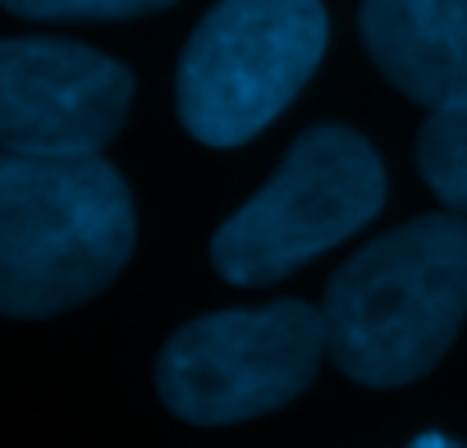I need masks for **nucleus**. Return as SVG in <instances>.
<instances>
[{
	"instance_id": "f257e3e1",
	"label": "nucleus",
	"mask_w": 467,
	"mask_h": 448,
	"mask_svg": "<svg viewBox=\"0 0 467 448\" xmlns=\"http://www.w3.org/2000/svg\"><path fill=\"white\" fill-rule=\"evenodd\" d=\"M326 352L371 389L426 375L467 316V219L417 215L353 252L326 289Z\"/></svg>"
},
{
	"instance_id": "f03ea898",
	"label": "nucleus",
	"mask_w": 467,
	"mask_h": 448,
	"mask_svg": "<svg viewBox=\"0 0 467 448\" xmlns=\"http://www.w3.org/2000/svg\"><path fill=\"white\" fill-rule=\"evenodd\" d=\"M133 252V197L101 156L0 160V311L42 321L97 298Z\"/></svg>"
},
{
	"instance_id": "7ed1b4c3",
	"label": "nucleus",
	"mask_w": 467,
	"mask_h": 448,
	"mask_svg": "<svg viewBox=\"0 0 467 448\" xmlns=\"http://www.w3.org/2000/svg\"><path fill=\"white\" fill-rule=\"evenodd\" d=\"M385 206V165L376 147L339 124L307 128L271 174L211 239V266L239 289H262L330 252Z\"/></svg>"
},
{
	"instance_id": "20e7f679",
	"label": "nucleus",
	"mask_w": 467,
	"mask_h": 448,
	"mask_svg": "<svg viewBox=\"0 0 467 448\" xmlns=\"http://www.w3.org/2000/svg\"><path fill=\"white\" fill-rule=\"evenodd\" d=\"M321 0H220L179 56V119L206 147H244L317 74Z\"/></svg>"
},
{
	"instance_id": "39448f33",
	"label": "nucleus",
	"mask_w": 467,
	"mask_h": 448,
	"mask_svg": "<svg viewBox=\"0 0 467 448\" xmlns=\"http://www.w3.org/2000/svg\"><path fill=\"white\" fill-rule=\"evenodd\" d=\"M321 352L326 316L307 302L215 311L170 334L156 357V389L192 425H234L294 402Z\"/></svg>"
},
{
	"instance_id": "423d86ee",
	"label": "nucleus",
	"mask_w": 467,
	"mask_h": 448,
	"mask_svg": "<svg viewBox=\"0 0 467 448\" xmlns=\"http://www.w3.org/2000/svg\"><path fill=\"white\" fill-rule=\"evenodd\" d=\"M133 74L60 37L0 46V142L10 156H97L129 119Z\"/></svg>"
},
{
	"instance_id": "0eeeda50",
	"label": "nucleus",
	"mask_w": 467,
	"mask_h": 448,
	"mask_svg": "<svg viewBox=\"0 0 467 448\" xmlns=\"http://www.w3.org/2000/svg\"><path fill=\"white\" fill-rule=\"evenodd\" d=\"M358 33L408 101L440 110L467 92V0H362Z\"/></svg>"
},
{
	"instance_id": "6e6552de",
	"label": "nucleus",
	"mask_w": 467,
	"mask_h": 448,
	"mask_svg": "<svg viewBox=\"0 0 467 448\" xmlns=\"http://www.w3.org/2000/svg\"><path fill=\"white\" fill-rule=\"evenodd\" d=\"M417 174L458 215H467V92L440 110L417 133Z\"/></svg>"
},
{
	"instance_id": "1a4fd4ad",
	"label": "nucleus",
	"mask_w": 467,
	"mask_h": 448,
	"mask_svg": "<svg viewBox=\"0 0 467 448\" xmlns=\"http://www.w3.org/2000/svg\"><path fill=\"white\" fill-rule=\"evenodd\" d=\"M174 0H5V10L19 19H51V24H106V19H138V15H156L170 10Z\"/></svg>"
},
{
	"instance_id": "9d476101",
	"label": "nucleus",
	"mask_w": 467,
	"mask_h": 448,
	"mask_svg": "<svg viewBox=\"0 0 467 448\" xmlns=\"http://www.w3.org/2000/svg\"><path fill=\"white\" fill-rule=\"evenodd\" d=\"M408 448H462L458 439H449V434H440V430H426V434H417Z\"/></svg>"
}]
</instances>
